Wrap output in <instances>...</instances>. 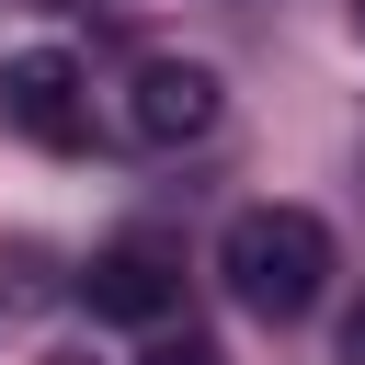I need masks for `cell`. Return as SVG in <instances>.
Masks as SVG:
<instances>
[{
	"instance_id": "6da1fadb",
	"label": "cell",
	"mask_w": 365,
	"mask_h": 365,
	"mask_svg": "<svg viewBox=\"0 0 365 365\" xmlns=\"http://www.w3.org/2000/svg\"><path fill=\"white\" fill-rule=\"evenodd\" d=\"M217 274H228V297L251 308V319H308L319 308V285H331V228L308 217V205H240L228 217V240H217Z\"/></svg>"
},
{
	"instance_id": "7a4b0ae2",
	"label": "cell",
	"mask_w": 365,
	"mask_h": 365,
	"mask_svg": "<svg viewBox=\"0 0 365 365\" xmlns=\"http://www.w3.org/2000/svg\"><path fill=\"white\" fill-rule=\"evenodd\" d=\"M0 125L34 137V148H80L91 137V103H80V57L68 46H23L0 68Z\"/></svg>"
},
{
	"instance_id": "3957f363",
	"label": "cell",
	"mask_w": 365,
	"mask_h": 365,
	"mask_svg": "<svg viewBox=\"0 0 365 365\" xmlns=\"http://www.w3.org/2000/svg\"><path fill=\"white\" fill-rule=\"evenodd\" d=\"M217 114H228V80L194 68V57H148L137 91H125V125L148 148H194V137H217Z\"/></svg>"
},
{
	"instance_id": "277c9868",
	"label": "cell",
	"mask_w": 365,
	"mask_h": 365,
	"mask_svg": "<svg viewBox=\"0 0 365 365\" xmlns=\"http://www.w3.org/2000/svg\"><path fill=\"white\" fill-rule=\"evenodd\" d=\"M171 297H182V262H171L160 240H114V251H91V274H80V308H91V319H125V331H160Z\"/></svg>"
},
{
	"instance_id": "5b68a950",
	"label": "cell",
	"mask_w": 365,
	"mask_h": 365,
	"mask_svg": "<svg viewBox=\"0 0 365 365\" xmlns=\"http://www.w3.org/2000/svg\"><path fill=\"white\" fill-rule=\"evenodd\" d=\"M137 365H217V342H205V331H194V319H182V331H171V319H160V331H148V354H137Z\"/></svg>"
},
{
	"instance_id": "8992f818",
	"label": "cell",
	"mask_w": 365,
	"mask_h": 365,
	"mask_svg": "<svg viewBox=\"0 0 365 365\" xmlns=\"http://www.w3.org/2000/svg\"><path fill=\"white\" fill-rule=\"evenodd\" d=\"M342 365H365V308H354V319H342Z\"/></svg>"
},
{
	"instance_id": "52a82bcc",
	"label": "cell",
	"mask_w": 365,
	"mask_h": 365,
	"mask_svg": "<svg viewBox=\"0 0 365 365\" xmlns=\"http://www.w3.org/2000/svg\"><path fill=\"white\" fill-rule=\"evenodd\" d=\"M354 34H365V0H354Z\"/></svg>"
}]
</instances>
